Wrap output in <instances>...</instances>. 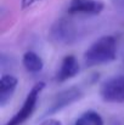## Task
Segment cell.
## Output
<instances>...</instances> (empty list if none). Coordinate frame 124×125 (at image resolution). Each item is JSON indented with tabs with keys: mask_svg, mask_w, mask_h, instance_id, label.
Masks as SVG:
<instances>
[{
	"mask_svg": "<svg viewBox=\"0 0 124 125\" xmlns=\"http://www.w3.org/2000/svg\"><path fill=\"white\" fill-rule=\"evenodd\" d=\"M50 37L56 44L71 45L77 40L78 32H77L76 24L72 21L67 18H61L56 21V23L52 26L50 31Z\"/></svg>",
	"mask_w": 124,
	"mask_h": 125,
	"instance_id": "cell-4",
	"label": "cell"
},
{
	"mask_svg": "<svg viewBox=\"0 0 124 125\" xmlns=\"http://www.w3.org/2000/svg\"><path fill=\"white\" fill-rule=\"evenodd\" d=\"M45 84L44 83H37L28 92L22 107L15 113V115L6 123L5 125H22L24 122H27L32 114L34 113L35 108H37V103H38V98L40 92L44 90Z\"/></svg>",
	"mask_w": 124,
	"mask_h": 125,
	"instance_id": "cell-2",
	"label": "cell"
},
{
	"mask_svg": "<svg viewBox=\"0 0 124 125\" xmlns=\"http://www.w3.org/2000/svg\"><path fill=\"white\" fill-rule=\"evenodd\" d=\"M82 97H83V91L77 86H71V87H67V89L60 91L52 98V101H51L49 108L46 109L44 117H49L51 114H56L57 112H60V111L69 107L74 102L79 101Z\"/></svg>",
	"mask_w": 124,
	"mask_h": 125,
	"instance_id": "cell-3",
	"label": "cell"
},
{
	"mask_svg": "<svg viewBox=\"0 0 124 125\" xmlns=\"http://www.w3.org/2000/svg\"><path fill=\"white\" fill-rule=\"evenodd\" d=\"M39 1H41V0H22V1H21V7H22V9H28V7L35 5V4L39 2Z\"/></svg>",
	"mask_w": 124,
	"mask_h": 125,
	"instance_id": "cell-12",
	"label": "cell"
},
{
	"mask_svg": "<svg viewBox=\"0 0 124 125\" xmlns=\"http://www.w3.org/2000/svg\"><path fill=\"white\" fill-rule=\"evenodd\" d=\"M105 9L101 0H71L67 6L68 15H85L97 16Z\"/></svg>",
	"mask_w": 124,
	"mask_h": 125,
	"instance_id": "cell-6",
	"label": "cell"
},
{
	"mask_svg": "<svg viewBox=\"0 0 124 125\" xmlns=\"http://www.w3.org/2000/svg\"><path fill=\"white\" fill-rule=\"evenodd\" d=\"M79 71H80V66H79V62L76 58V56L68 55L62 60V62L60 64V68L56 74V80L58 83L67 82V80L74 78L79 73Z\"/></svg>",
	"mask_w": 124,
	"mask_h": 125,
	"instance_id": "cell-7",
	"label": "cell"
},
{
	"mask_svg": "<svg viewBox=\"0 0 124 125\" xmlns=\"http://www.w3.org/2000/svg\"><path fill=\"white\" fill-rule=\"evenodd\" d=\"M22 64L28 73H40L44 68V61L34 51H27L22 57Z\"/></svg>",
	"mask_w": 124,
	"mask_h": 125,
	"instance_id": "cell-9",
	"label": "cell"
},
{
	"mask_svg": "<svg viewBox=\"0 0 124 125\" xmlns=\"http://www.w3.org/2000/svg\"><path fill=\"white\" fill-rule=\"evenodd\" d=\"M40 125H62V123L57 119H54V118H49L46 120H44Z\"/></svg>",
	"mask_w": 124,
	"mask_h": 125,
	"instance_id": "cell-13",
	"label": "cell"
},
{
	"mask_svg": "<svg viewBox=\"0 0 124 125\" xmlns=\"http://www.w3.org/2000/svg\"><path fill=\"white\" fill-rule=\"evenodd\" d=\"M18 80L16 77L11 74H4L0 78V106L5 107L7 102L12 98L16 89H17Z\"/></svg>",
	"mask_w": 124,
	"mask_h": 125,
	"instance_id": "cell-8",
	"label": "cell"
},
{
	"mask_svg": "<svg viewBox=\"0 0 124 125\" xmlns=\"http://www.w3.org/2000/svg\"><path fill=\"white\" fill-rule=\"evenodd\" d=\"M101 98L108 103H124V75H116L101 85Z\"/></svg>",
	"mask_w": 124,
	"mask_h": 125,
	"instance_id": "cell-5",
	"label": "cell"
},
{
	"mask_svg": "<svg viewBox=\"0 0 124 125\" xmlns=\"http://www.w3.org/2000/svg\"><path fill=\"white\" fill-rule=\"evenodd\" d=\"M86 67H96L113 62L117 58V40L113 35H102L96 39L84 52Z\"/></svg>",
	"mask_w": 124,
	"mask_h": 125,
	"instance_id": "cell-1",
	"label": "cell"
},
{
	"mask_svg": "<svg viewBox=\"0 0 124 125\" xmlns=\"http://www.w3.org/2000/svg\"><path fill=\"white\" fill-rule=\"evenodd\" d=\"M111 4L119 13L124 15V0H111Z\"/></svg>",
	"mask_w": 124,
	"mask_h": 125,
	"instance_id": "cell-11",
	"label": "cell"
},
{
	"mask_svg": "<svg viewBox=\"0 0 124 125\" xmlns=\"http://www.w3.org/2000/svg\"><path fill=\"white\" fill-rule=\"evenodd\" d=\"M73 125H103V119L97 112L86 111L76 119Z\"/></svg>",
	"mask_w": 124,
	"mask_h": 125,
	"instance_id": "cell-10",
	"label": "cell"
}]
</instances>
